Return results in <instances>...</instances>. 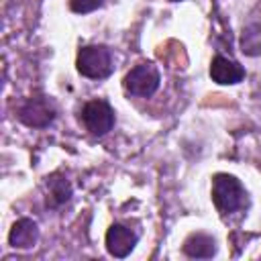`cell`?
<instances>
[{"mask_svg":"<svg viewBox=\"0 0 261 261\" xmlns=\"http://www.w3.org/2000/svg\"><path fill=\"white\" fill-rule=\"evenodd\" d=\"M18 120L31 128H45L55 120L57 108L47 96H33L18 106Z\"/></svg>","mask_w":261,"mask_h":261,"instance_id":"cell-3","label":"cell"},{"mask_svg":"<svg viewBox=\"0 0 261 261\" xmlns=\"http://www.w3.org/2000/svg\"><path fill=\"white\" fill-rule=\"evenodd\" d=\"M137 245V234L124 224H112L106 232V249L112 257H126Z\"/></svg>","mask_w":261,"mask_h":261,"instance_id":"cell-6","label":"cell"},{"mask_svg":"<svg viewBox=\"0 0 261 261\" xmlns=\"http://www.w3.org/2000/svg\"><path fill=\"white\" fill-rule=\"evenodd\" d=\"M104 4V0H69V8L77 14H86L92 12L96 8H100Z\"/></svg>","mask_w":261,"mask_h":261,"instance_id":"cell-12","label":"cell"},{"mask_svg":"<svg viewBox=\"0 0 261 261\" xmlns=\"http://www.w3.org/2000/svg\"><path fill=\"white\" fill-rule=\"evenodd\" d=\"M210 77L220 86H232L245 77V69L234 59H228L224 55H216L210 63Z\"/></svg>","mask_w":261,"mask_h":261,"instance_id":"cell-7","label":"cell"},{"mask_svg":"<svg viewBox=\"0 0 261 261\" xmlns=\"http://www.w3.org/2000/svg\"><path fill=\"white\" fill-rule=\"evenodd\" d=\"M159 82H161V75L153 63H139L124 75V90L130 96L149 98L157 92Z\"/></svg>","mask_w":261,"mask_h":261,"instance_id":"cell-4","label":"cell"},{"mask_svg":"<svg viewBox=\"0 0 261 261\" xmlns=\"http://www.w3.org/2000/svg\"><path fill=\"white\" fill-rule=\"evenodd\" d=\"M169 2H179V0H169Z\"/></svg>","mask_w":261,"mask_h":261,"instance_id":"cell-13","label":"cell"},{"mask_svg":"<svg viewBox=\"0 0 261 261\" xmlns=\"http://www.w3.org/2000/svg\"><path fill=\"white\" fill-rule=\"evenodd\" d=\"M75 65H77V71L84 77H92V80L108 77L110 71H112L110 49L104 47V45H86V47L80 49Z\"/></svg>","mask_w":261,"mask_h":261,"instance_id":"cell-2","label":"cell"},{"mask_svg":"<svg viewBox=\"0 0 261 261\" xmlns=\"http://www.w3.org/2000/svg\"><path fill=\"white\" fill-rule=\"evenodd\" d=\"M212 202L220 214H232L247 206V192L234 175L216 173L212 179Z\"/></svg>","mask_w":261,"mask_h":261,"instance_id":"cell-1","label":"cell"},{"mask_svg":"<svg viewBox=\"0 0 261 261\" xmlns=\"http://www.w3.org/2000/svg\"><path fill=\"white\" fill-rule=\"evenodd\" d=\"M241 47L247 55H257L261 53V33L259 27H247L243 31V39H241Z\"/></svg>","mask_w":261,"mask_h":261,"instance_id":"cell-11","label":"cell"},{"mask_svg":"<svg viewBox=\"0 0 261 261\" xmlns=\"http://www.w3.org/2000/svg\"><path fill=\"white\" fill-rule=\"evenodd\" d=\"M184 253L194 259H210L216 253V241L210 234L194 232L184 241Z\"/></svg>","mask_w":261,"mask_h":261,"instance_id":"cell-9","label":"cell"},{"mask_svg":"<svg viewBox=\"0 0 261 261\" xmlns=\"http://www.w3.org/2000/svg\"><path fill=\"white\" fill-rule=\"evenodd\" d=\"M37 239H39V228L37 222L31 218H18L8 234V243L14 249H31L37 245Z\"/></svg>","mask_w":261,"mask_h":261,"instance_id":"cell-8","label":"cell"},{"mask_svg":"<svg viewBox=\"0 0 261 261\" xmlns=\"http://www.w3.org/2000/svg\"><path fill=\"white\" fill-rule=\"evenodd\" d=\"M82 122L94 137H104L114 126V110L106 100H90L82 108Z\"/></svg>","mask_w":261,"mask_h":261,"instance_id":"cell-5","label":"cell"},{"mask_svg":"<svg viewBox=\"0 0 261 261\" xmlns=\"http://www.w3.org/2000/svg\"><path fill=\"white\" fill-rule=\"evenodd\" d=\"M47 188H49L47 204H51V206H59V204L67 202V200H69V196H71V186H69L65 179L51 177V179L47 181Z\"/></svg>","mask_w":261,"mask_h":261,"instance_id":"cell-10","label":"cell"}]
</instances>
